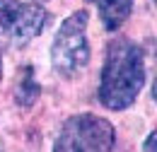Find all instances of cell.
<instances>
[{
    "instance_id": "5b68a950",
    "label": "cell",
    "mask_w": 157,
    "mask_h": 152,
    "mask_svg": "<svg viewBox=\"0 0 157 152\" xmlns=\"http://www.w3.org/2000/svg\"><path fill=\"white\" fill-rule=\"evenodd\" d=\"M39 82L34 80V68H24L20 75V82H17V87H15V99H17V104L24 106V109H29V106H34V101L39 99Z\"/></svg>"
},
{
    "instance_id": "3957f363",
    "label": "cell",
    "mask_w": 157,
    "mask_h": 152,
    "mask_svg": "<svg viewBox=\"0 0 157 152\" xmlns=\"http://www.w3.org/2000/svg\"><path fill=\"white\" fill-rule=\"evenodd\" d=\"M48 12L39 2L0 0V41L5 46H24L39 36Z\"/></svg>"
},
{
    "instance_id": "6da1fadb",
    "label": "cell",
    "mask_w": 157,
    "mask_h": 152,
    "mask_svg": "<svg viewBox=\"0 0 157 152\" xmlns=\"http://www.w3.org/2000/svg\"><path fill=\"white\" fill-rule=\"evenodd\" d=\"M143 85H145L143 48L126 36H116L114 41H109L99 82V101L111 111H123L138 99Z\"/></svg>"
},
{
    "instance_id": "277c9868",
    "label": "cell",
    "mask_w": 157,
    "mask_h": 152,
    "mask_svg": "<svg viewBox=\"0 0 157 152\" xmlns=\"http://www.w3.org/2000/svg\"><path fill=\"white\" fill-rule=\"evenodd\" d=\"M99 19L109 32H116L118 27L128 19L133 10V0H99L97 2Z\"/></svg>"
},
{
    "instance_id": "52a82bcc",
    "label": "cell",
    "mask_w": 157,
    "mask_h": 152,
    "mask_svg": "<svg viewBox=\"0 0 157 152\" xmlns=\"http://www.w3.org/2000/svg\"><path fill=\"white\" fill-rule=\"evenodd\" d=\"M152 99L157 101V77H155V82H152Z\"/></svg>"
},
{
    "instance_id": "7a4b0ae2",
    "label": "cell",
    "mask_w": 157,
    "mask_h": 152,
    "mask_svg": "<svg viewBox=\"0 0 157 152\" xmlns=\"http://www.w3.org/2000/svg\"><path fill=\"white\" fill-rule=\"evenodd\" d=\"M87 12L78 10L60 24L58 34L51 44V63L60 77L70 80L82 73L90 63V44H87Z\"/></svg>"
},
{
    "instance_id": "ba28073f",
    "label": "cell",
    "mask_w": 157,
    "mask_h": 152,
    "mask_svg": "<svg viewBox=\"0 0 157 152\" xmlns=\"http://www.w3.org/2000/svg\"><path fill=\"white\" fill-rule=\"evenodd\" d=\"M0 80H2V56H0Z\"/></svg>"
},
{
    "instance_id": "9c48e42d",
    "label": "cell",
    "mask_w": 157,
    "mask_h": 152,
    "mask_svg": "<svg viewBox=\"0 0 157 152\" xmlns=\"http://www.w3.org/2000/svg\"><path fill=\"white\" fill-rule=\"evenodd\" d=\"M87 2H94V5H97V2H99V0H87Z\"/></svg>"
},
{
    "instance_id": "8992f818",
    "label": "cell",
    "mask_w": 157,
    "mask_h": 152,
    "mask_svg": "<svg viewBox=\"0 0 157 152\" xmlns=\"http://www.w3.org/2000/svg\"><path fill=\"white\" fill-rule=\"evenodd\" d=\"M143 147H145V152H157V131L145 138V145Z\"/></svg>"
},
{
    "instance_id": "30bf717a",
    "label": "cell",
    "mask_w": 157,
    "mask_h": 152,
    "mask_svg": "<svg viewBox=\"0 0 157 152\" xmlns=\"http://www.w3.org/2000/svg\"><path fill=\"white\" fill-rule=\"evenodd\" d=\"M155 5H157V0H155Z\"/></svg>"
}]
</instances>
